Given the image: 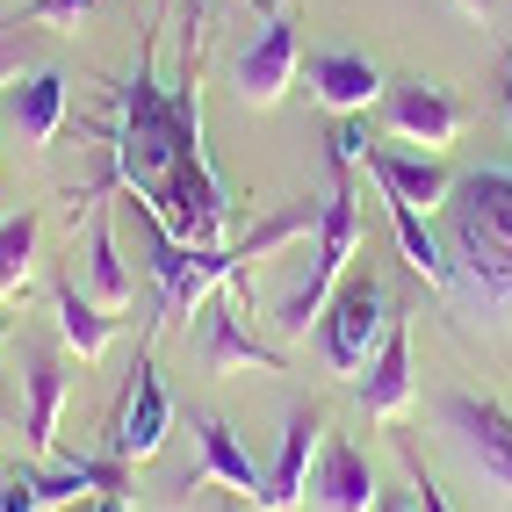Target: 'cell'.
Returning <instances> with one entry per match:
<instances>
[{"label": "cell", "mask_w": 512, "mask_h": 512, "mask_svg": "<svg viewBox=\"0 0 512 512\" xmlns=\"http://www.w3.org/2000/svg\"><path fill=\"white\" fill-rule=\"evenodd\" d=\"M202 51H210V15L195 0L152 15V37L138 44V65L116 87L109 174L80 202H101L109 188H123L181 246H224L231 195L217 181L210 152H202Z\"/></svg>", "instance_id": "obj_1"}, {"label": "cell", "mask_w": 512, "mask_h": 512, "mask_svg": "<svg viewBox=\"0 0 512 512\" xmlns=\"http://www.w3.org/2000/svg\"><path fill=\"white\" fill-rule=\"evenodd\" d=\"M448 260L484 311H512V166H476L448 188Z\"/></svg>", "instance_id": "obj_2"}, {"label": "cell", "mask_w": 512, "mask_h": 512, "mask_svg": "<svg viewBox=\"0 0 512 512\" xmlns=\"http://www.w3.org/2000/svg\"><path fill=\"white\" fill-rule=\"evenodd\" d=\"M354 253H361V202H354L347 174H332V188H325V202H318V253H311L303 282L282 296V311H275V332H282V339H311V325L325 318L332 289L347 282Z\"/></svg>", "instance_id": "obj_3"}, {"label": "cell", "mask_w": 512, "mask_h": 512, "mask_svg": "<svg viewBox=\"0 0 512 512\" xmlns=\"http://www.w3.org/2000/svg\"><path fill=\"white\" fill-rule=\"evenodd\" d=\"M390 318H397V303H390V289L368 275H347L332 289V303H325V318H318V347H325V368L332 375H354L368 368V354L383 347V332H390Z\"/></svg>", "instance_id": "obj_4"}, {"label": "cell", "mask_w": 512, "mask_h": 512, "mask_svg": "<svg viewBox=\"0 0 512 512\" xmlns=\"http://www.w3.org/2000/svg\"><path fill=\"white\" fill-rule=\"evenodd\" d=\"M440 426L455 433L469 469L484 476L491 491H505V505H512V404L505 397H476V390H448L440 397Z\"/></svg>", "instance_id": "obj_5"}, {"label": "cell", "mask_w": 512, "mask_h": 512, "mask_svg": "<svg viewBox=\"0 0 512 512\" xmlns=\"http://www.w3.org/2000/svg\"><path fill=\"white\" fill-rule=\"evenodd\" d=\"M246 282L217 289L202 303V375H231V368H260V375H282V347L246 332Z\"/></svg>", "instance_id": "obj_6"}, {"label": "cell", "mask_w": 512, "mask_h": 512, "mask_svg": "<svg viewBox=\"0 0 512 512\" xmlns=\"http://www.w3.org/2000/svg\"><path fill=\"white\" fill-rule=\"evenodd\" d=\"M303 73V44H296V15H289V0H275L260 22V37L246 44V58H238V94L253 101V109H275V101L296 87Z\"/></svg>", "instance_id": "obj_7"}, {"label": "cell", "mask_w": 512, "mask_h": 512, "mask_svg": "<svg viewBox=\"0 0 512 512\" xmlns=\"http://www.w3.org/2000/svg\"><path fill=\"white\" fill-rule=\"evenodd\" d=\"M390 130L412 152H448L455 138H462V101L448 94V87H433V80H397L390 94Z\"/></svg>", "instance_id": "obj_8"}, {"label": "cell", "mask_w": 512, "mask_h": 512, "mask_svg": "<svg viewBox=\"0 0 512 512\" xmlns=\"http://www.w3.org/2000/svg\"><path fill=\"white\" fill-rule=\"evenodd\" d=\"M354 390H361V404H368V419H383V426H397L404 412H412V318H390V332H383V347L368 354V368L354 375Z\"/></svg>", "instance_id": "obj_9"}, {"label": "cell", "mask_w": 512, "mask_h": 512, "mask_svg": "<svg viewBox=\"0 0 512 512\" xmlns=\"http://www.w3.org/2000/svg\"><path fill=\"white\" fill-rule=\"evenodd\" d=\"M318 440H325V412H318V404H296L289 426H282L275 469L260 476V505H267V512H296V505H303V491H311V455H318Z\"/></svg>", "instance_id": "obj_10"}, {"label": "cell", "mask_w": 512, "mask_h": 512, "mask_svg": "<svg viewBox=\"0 0 512 512\" xmlns=\"http://www.w3.org/2000/svg\"><path fill=\"white\" fill-rule=\"evenodd\" d=\"M368 174L390 202H412V210H448V188H455L440 152H397V145H368Z\"/></svg>", "instance_id": "obj_11"}, {"label": "cell", "mask_w": 512, "mask_h": 512, "mask_svg": "<svg viewBox=\"0 0 512 512\" xmlns=\"http://www.w3.org/2000/svg\"><path fill=\"white\" fill-rule=\"evenodd\" d=\"M166 426H174V397H166L152 354L138 361V383H130V404H123V426H116V462H152L166 448Z\"/></svg>", "instance_id": "obj_12"}, {"label": "cell", "mask_w": 512, "mask_h": 512, "mask_svg": "<svg viewBox=\"0 0 512 512\" xmlns=\"http://www.w3.org/2000/svg\"><path fill=\"white\" fill-rule=\"evenodd\" d=\"M303 73H311V101L332 109V116H361L368 101L390 94L383 73H375V58H361V51H318Z\"/></svg>", "instance_id": "obj_13"}, {"label": "cell", "mask_w": 512, "mask_h": 512, "mask_svg": "<svg viewBox=\"0 0 512 512\" xmlns=\"http://www.w3.org/2000/svg\"><path fill=\"white\" fill-rule=\"evenodd\" d=\"M311 498L318 512H375L383 498H375V469L361 448H347V440H318V469H311Z\"/></svg>", "instance_id": "obj_14"}, {"label": "cell", "mask_w": 512, "mask_h": 512, "mask_svg": "<svg viewBox=\"0 0 512 512\" xmlns=\"http://www.w3.org/2000/svg\"><path fill=\"white\" fill-rule=\"evenodd\" d=\"M58 123H65V73L37 65V73H22L8 87V130H15L29 152H44L58 138Z\"/></svg>", "instance_id": "obj_15"}, {"label": "cell", "mask_w": 512, "mask_h": 512, "mask_svg": "<svg viewBox=\"0 0 512 512\" xmlns=\"http://www.w3.org/2000/svg\"><path fill=\"white\" fill-rule=\"evenodd\" d=\"M65 361L51 354V347H29V361H22V397H29V419H22V440L37 455H51L58 448V412H65Z\"/></svg>", "instance_id": "obj_16"}, {"label": "cell", "mask_w": 512, "mask_h": 512, "mask_svg": "<svg viewBox=\"0 0 512 512\" xmlns=\"http://www.w3.org/2000/svg\"><path fill=\"white\" fill-rule=\"evenodd\" d=\"M195 433H202V462H195L188 484H195V491H238V498H260V469H253L246 448H238V433H231L224 419H210V412L195 419Z\"/></svg>", "instance_id": "obj_17"}, {"label": "cell", "mask_w": 512, "mask_h": 512, "mask_svg": "<svg viewBox=\"0 0 512 512\" xmlns=\"http://www.w3.org/2000/svg\"><path fill=\"white\" fill-rule=\"evenodd\" d=\"M51 311H58V332H65V347H73L80 361L94 354H109V339H116V311H101V303L73 282V275H58L51 289Z\"/></svg>", "instance_id": "obj_18"}, {"label": "cell", "mask_w": 512, "mask_h": 512, "mask_svg": "<svg viewBox=\"0 0 512 512\" xmlns=\"http://www.w3.org/2000/svg\"><path fill=\"white\" fill-rule=\"evenodd\" d=\"M87 296L101 303V311H123V303L138 296V282H130V267H123V246H116L109 210L87 217Z\"/></svg>", "instance_id": "obj_19"}, {"label": "cell", "mask_w": 512, "mask_h": 512, "mask_svg": "<svg viewBox=\"0 0 512 512\" xmlns=\"http://www.w3.org/2000/svg\"><path fill=\"white\" fill-rule=\"evenodd\" d=\"M383 202H390V195H383ZM390 224H397L404 267H412V275H426V289H440V296H448V289H455V260H448V246L433 238L426 210H412V202H390Z\"/></svg>", "instance_id": "obj_20"}, {"label": "cell", "mask_w": 512, "mask_h": 512, "mask_svg": "<svg viewBox=\"0 0 512 512\" xmlns=\"http://www.w3.org/2000/svg\"><path fill=\"white\" fill-rule=\"evenodd\" d=\"M29 260H37V217H0V311L29 289Z\"/></svg>", "instance_id": "obj_21"}, {"label": "cell", "mask_w": 512, "mask_h": 512, "mask_svg": "<svg viewBox=\"0 0 512 512\" xmlns=\"http://www.w3.org/2000/svg\"><path fill=\"white\" fill-rule=\"evenodd\" d=\"M368 145H375L368 130H361L354 116H339V123H332V174H354V166H368Z\"/></svg>", "instance_id": "obj_22"}, {"label": "cell", "mask_w": 512, "mask_h": 512, "mask_svg": "<svg viewBox=\"0 0 512 512\" xmlns=\"http://www.w3.org/2000/svg\"><path fill=\"white\" fill-rule=\"evenodd\" d=\"M0 512H44L37 476H29V469H0Z\"/></svg>", "instance_id": "obj_23"}, {"label": "cell", "mask_w": 512, "mask_h": 512, "mask_svg": "<svg viewBox=\"0 0 512 512\" xmlns=\"http://www.w3.org/2000/svg\"><path fill=\"white\" fill-rule=\"evenodd\" d=\"M87 8H94V0H29L22 22H29V29H37V22H80Z\"/></svg>", "instance_id": "obj_24"}, {"label": "cell", "mask_w": 512, "mask_h": 512, "mask_svg": "<svg viewBox=\"0 0 512 512\" xmlns=\"http://www.w3.org/2000/svg\"><path fill=\"white\" fill-rule=\"evenodd\" d=\"M404 469H412V505H419V512H448V498L433 491V476H426V462H419L412 448H404Z\"/></svg>", "instance_id": "obj_25"}, {"label": "cell", "mask_w": 512, "mask_h": 512, "mask_svg": "<svg viewBox=\"0 0 512 512\" xmlns=\"http://www.w3.org/2000/svg\"><path fill=\"white\" fill-rule=\"evenodd\" d=\"M498 101H505V130H512V51H505V65H498Z\"/></svg>", "instance_id": "obj_26"}, {"label": "cell", "mask_w": 512, "mask_h": 512, "mask_svg": "<svg viewBox=\"0 0 512 512\" xmlns=\"http://www.w3.org/2000/svg\"><path fill=\"white\" fill-rule=\"evenodd\" d=\"M0 80H22V44H0Z\"/></svg>", "instance_id": "obj_27"}, {"label": "cell", "mask_w": 512, "mask_h": 512, "mask_svg": "<svg viewBox=\"0 0 512 512\" xmlns=\"http://www.w3.org/2000/svg\"><path fill=\"white\" fill-rule=\"evenodd\" d=\"M455 8H462L469 22H491V15H498V0H455Z\"/></svg>", "instance_id": "obj_28"}, {"label": "cell", "mask_w": 512, "mask_h": 512, "mask_svg": "<svg viewBox=\"0 0 512 512\" xmlns=\"http://www.w3.org/2000/svg\"><path fill=\"white\" fill-rule=\"evenodd\" d=\"M375 512H419V505H404V498H390V505H375Z\"/></svg>", "instance_id": "obj_29"}, {"label": "cell", "mask_w": 512, "mask_h": 512, "mask_svg": "<svg viewBox=\"0 0 512 512\" xmlns=\"http://www.w3.org/2000/svg\"><path fill=\"white\" fill-rule=\"evenodd\" d=\"M0 339H8V311H0Z\"/></svg>", "instance_id": "obj_30"}, {"label": "cell", "mask_w": 512, "mask_h": 512, "mask_svg": "<svg viewBox=\"0 0 512 512\" xmlns=\"http://www.w3.org/2000/svg\"><path fill=\"white\" fill-rule=\"evenodd\" d=\"M58 512H73V505H58ZM80 512H94V505H80Z\"/></svg>", "instance_id": "obj_31"}]
</instances>
